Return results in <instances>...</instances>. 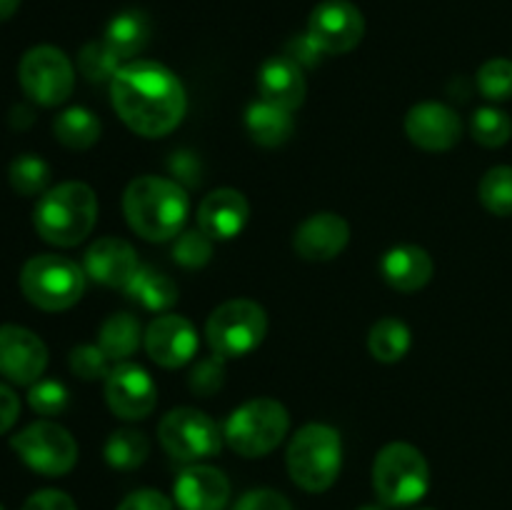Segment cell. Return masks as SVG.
<instances>
[{"instance_id":"1","label":"cell","mask_w":512,"mask_h":510,"mask_svg":"<svg viewBox=\"0 0 512 510\" xmlns=\"http://www.w3.org/2000/svg\"><path fill=\"white\" fill-rule=\"evenodd\" d=\"M115 113L143 138H165L183 120L188 98L178 75L155 60H133L110 83Z\"/></svg>"},{"instance_id":"2","label":"cell","mask_w":512,"mask_h":510,"mask_svg":"<svg viewBox=\"0 0 512 510\" xmlns=\"http://www.w3.org/2000/svg\"><path fill=\"white\" fill-rule=\"evenodd\" d=\"M123 213L130 228L150 243H165L183 233L190 213L188 193L173 178L140 175L123 193Z\"/></svg>"},{"instance_id":"3","label":"cell","mask_w":512,"mask_h":510,"mask_svg":"<svg viewBox=\"0 0 512 510\" xmlns=\"http://www.w3.org/2000/svg\"><path fill=\"white\" fill-rule=\"evenodd\" d=\"M98 220V198L88 183H60L45 190L35 205L33 223L40 238L58 248L83 243Z\"/></svg>"},{"instance_id":"4","label":"cell","mask_w":512,"mask_h":510,"mask_svg":"<svg viewBox=\"0 0 512 510\" xmlns=\"http://www.w3.org/2000/svg\"><path fill=\"white\" fill-rule=\"evenodd\" d=\"M343 465V440L325 423H308L288 445V473L308 493H323L338 480Z\"/></svg>"},{"instance_id":"5","label":"cell","mask_w":512,"mask_h":510,"mask_svg":"<svg viewBox=\"0 0 512 510\" xmlns=\"http://www.w3.org/2000/svg\"><path fill=\"white\" fill-rule=\"evenodd\" d=\"M373 488L388 508H405L425 498L430 468L425 455L410 443H390L375 455Z\"/></svg>"},{"instance_id":"6","label":"cell","mask_w":512,"mask_h":510,"mask_svg":"<svg viewBox=\"0 0 512 510\" xmlns=\"http://www.w3.org/2000/svg\"><path fill=\"white\" fill-rule=\"evenodd\" d=\"M85 270L63 255L43 253L30 258L20 270V290L40 310L60 313L83 298Z\"/></svg>"},{"instance_id":"7","label":"cell","mask_w":512,"mask_h":510,"mask_svg":"<svg viewBox=\"0 0 512 510\" xmlns=\"http://www.w3.org/2000/svg\"><path fill=\"white\" fill-rule=\"evenodd\" d=\"M290 415L273 398H255L228 415L223 438L243 458H263L273 453L288 435Z\"/></svg>"},{"instance_id":"8","label":"cell","mask_w":512,"mask_h":510,"mask_svg":"<svg viewBox=\"0 0 512 510\" xmlns=\"http://www.w3.org/2000/svg\"><path fill=\"white\" fill-rule=\"evenodd\" d=\"M268 333V315L255 300H228L210 313L205 335L215 355L230 360L253 353Z\"/></svg>"},{"instance_id":"9","label":"cell","mask_w":512,"mask_h":510,"mask_svg":"<svg viewBox=\"0 0 512 510\" xmlns=\"http://www.w3.org/2000/svg\"><path fill=\"white\" fill-rule=\"evenodd\" d=\"M158 440L165 453L183 463L213 458L223 448V430L208 413L198 408H175L163 415Z\"/></svg>"},{"instance_id":"10","label":"cell","mask_w":512,"mask_h":510,"mask_svg":"<svg viewBox=\"0 0 512 510\" xmlns=\"http://www.w3.org/2000/svg\"><path fill=\"white\" fill-rule=\"evenodd\" d=\"M10 445L30 470L48 475V478H60V475L70 473L78 463L75 438L63 425L50 423V420H38V423L23 428L18 435H13Z\"/></svg>"},{"instance_id":"11","label":"cell","mask_w":512,"mask_h":510,"mask_svg":"<svg viewBox=\"0 0 512 510\" xmlns=\"http://www.w3.org/2000/svg\"><path fill=\"white\" fill-rule=\"evenodd\" d=\"M18 78L20 88L30 100L45 105V108H53V105L65 103L73 93L75 70L63 50L53 48V45H38L23 55Z\"/></svg>"},{"instance_id":"12","label":"cell","mask_w":512,"mask_h":510,"mask_svg":"<svg viewBox=\"0 0 512 510\" xmlns=\"http://www.w3.org/2000/svg\"><path fill=\"white\" fill-rule=\"evenodd\" d=\"M308 35L325 55L350 53L365 35L363 13L350 0H325L310 13Z\"/></svg>"},{"instance_id":"13","label":"cell","mask_w":512,"mask_h":510,"mask_svg":"<svg viewBox=\"0 0 512 510\" xmlns=\"http://www.w3.org/2000/svg\"><path fill=\"white\" fill-rule=\"evenodd\" d=\"M105 400L118 418L143 420L158 405V388L145 368L118 363L105 378Z\"/></svg>"},{"instance_id":"14","label":"cell","mask_w":512,"mask_h":510,"mask_svg":"<svg viewBox=\"0 0 512 510\" xmlns=\"http://www.w3.org/2000/svg\"><path fill=\"white\" fill-rule=\"evenodd\" d=\"M48 368L43 340L20 325H0V375L15 385L38 383Z\"/></svg>"},{"instance_id":"15","label":"cell","mask_w":512,"mask_h":510,"mask_svg":"<svg viewBox=\"0 0 512 510\" xmlns=\"http://www.w3.org/2000/svg\"><path fill=\"white\" fill-rule=\"evenodd\" d=\"M405 133L410 143L428 153H445L458 145L463 135V123L458 113L445 103H418L405 115Z\"/></svg>"},{"instance_id":"16","label":"cell","mask_w":512,"mask_h":510,"mask_svg":"<svg viewBox=\"0 0 512 510\" xmlns=\"http://www.w3.org/2000/svg\"><path fill=\"white\" fill-rule=\"evenodd\" d=\"M145 350L163 368H183L198 353V333L183 315H158L145 330Z\"/></svg>"},{"instance_id":"17","label":"cell","mask_w":512,"mask_h":510,"mask_svg":"<svg viewBox=\"0 0 512 510\" xmlns=\"http://www.w3.org/2000/svg\"><path fill=\"white\" fill-rule=\"evenodd\" d=\"M83 270L95 283L125 290L140 270L138 253L123 238H98L85 253Z\"/></svg>"},{"instance_id":"18","label":"cell","mask_w":512,"mask_h":510,"mask_svg":"<svg viewBox=\"0 0 512 510\" xmlns=\"http://www.w3.org/2000/svg\"><path fill=\"white\" fill-rule=\"evenodd\" d=\"M350 240V225L338 213H315L295 230V253L310 263L338 258Z\"/></svg>"},{"instance_id":"19","label":"cell","mask_w":512,"mask_h":510,"mask_svg":"<svg viewBox=\"0 0 512 510\" xmlns=\"http://www.w3.org/2000/svg\"><path fill=\"white\" fill-rule=\"evenodd\" d=\"M173 495L180 510H223L230 500V480L213 465H188L175 478Z\"/></svg>"},{"instance_id":"20","label":"cell","mask_w":512,"mask_h":510,"mask_svg":"<svg viewBox=\"0 0 512 510\" xmlns=\"http://www.w3.org/2000/svg\"><path fill=\"white\" fill-rule=\"evenodd\" d=\"M250 205L235 188H218L203 198L198 208V228L213 240H233L248 223Z\"/></svg>"},{"instance_id":"21","label":"cell","mask_w":512,"mask_h":510,"mask_svg":"<svg viewBox=\"0 0 512 510\" xmlns=\"http://www.w3.org/2000/svg\"><path fill=\"white\" fill-rule=\"evenodd\" d=\"M258 88L265 103L293 113L295 108L303 105L308 85H305L303 68L298 63H293L288 55H275V58L265 60L260 68Z\"/></svg>"},{"instance_id":"22","label":"cell","mask_w":512,"mask_h":510,"mask_svg":"<svg viewBox=\"0 0 512 510\" xmlns=\"http://www.w3.org/2000/svg\"><path fill=\"white\" fill-rule=\"evenodd\" d=\"M433 258L420 245H395L380 258V275L390 288L400 293H415L433 278Z\"/></svg>"},{"instance_id":"23","label":"cell","mask_w":512,"mask_h":510,"mask_svg":"<svg viewBox=\"0 0 512 510\" xmlns=\"http://www.w3.org/2000/svg\"><path fill=\"white\" fill-rule=\"evenodd\" d=\"M245 128H248V135L258 145H263V148H278V145L288 143L295 123L288 110L260 100V103L250 105L248 113H245Z\"/></svg>"},{"instance_id":"24","label":"cell","mask_w":512,"mask_h":510,"mask_svg":"<svg viewBox=\"0 0 512 510\" xmlns=\"http://www.w3.org/2000/svg\"><path fill=\"white\" fill-rule=\"evenodd\" d=\"M150 40V20L140 10L118 13L105 28V43L118 53L120 60H130L145 50Z\"/></svg>"},{"instance_id":"25","label":"cell","mask_w":512,"mask_h":510,"mask_svg":"<svg viewBox=\"0 0 512 510\" xmlns=\"http://www.w3.org/2000/svg\"><path fill=\"white\" fill-rule=\"evenodd\" d=\"M125 293L133 300H138L143 308L155 310V313L170 310L178 303V285H175V280L170 275L160 273V270L148 268V265H140V270L130 280Z\"/></svg>"},{"instance_id":"26","label":"cell","mask_w":512,"mask_h":510,"mask_svg":"<svg viewBox=\"0 0 512 510\" xmlns=\"http://www.w3.org/2000/svg\"><path fill=\"white\" fill-rule=\"evenodd\" d=\"M53 133L58 138V143H63L70 150H88L98 143L100 138V120L93 110L88 108H75L63 110V113L55 118Z\"/></svg>"},{"instance_id":"27","label":"cell","mask_w":512,"mask_h":510,"mask_svg":"<svg viewBox=\"0 0 512 510\" xmlns=\"http://www.w3.org/2000/svg\"><path fill=\"white\" fill-rule=\"evenodd\" d=\"M140 320L130 313H115L100 325L98 345L110 360L125 363L140 345Z\"/></svg>"},{"instance_id":"28","label":"cell","mask_w":512,"mask_h":510,"mask_svg":"<svg viewBox=\"0 0 512 510\" xmlns=\"http://www.w3.org/2000/svg\"><path fill=\"white\" fill-rule=\"evenodd\" d=\"M410 343V328L398 318H380L378 323L370 328L368 348L370 355L380 363H398L408 355Z\"/></svg>"},{"instance_id":"29","label":"cell","mask_w":512,"mask_h":510,"mask_svg":"<svg viewBox=\"0 0 512 510\" xmlns=\"http://www.w3.org/2000/svg\"><path fill=\"white\" fill-rule=\"evenodd\" d=\"M150 443L140 430H115L105 443V460L115 470H135L148 460Z\"/></svg>"},{"instance_id":"30","label":"cell","mask_w":512,"mask_h":510,"mask_svg":"<svg viewBox=\"0 0 512 510\" xmlns=\"http://www.w3.org/2000/svg\"><path fill=\"white\" fill-rule=\"evenodd\" d=\"M8 183L18 195H43L50 183V165L33 153H23L10 163Z\"/></svg>"},{"instance_id":"31","label":"cell","mask_w":512,"mask_h":510,"mask_svg":"<svg viewBox=\"0 0 512 510\" xmlns=\"http://www.w3.org/2000/svg\"><path fill=\"white\" fill-rule=\"evenodd\" d=\"M480 203L485 205V210L500 218H508L512 215V168L510 165H498V168H490L483 175L478 185Z\"/></svg>"},{"instance_id":"32","label":"cell","mask_w":512,"mask_h":510,"mask_svg":"<svg viewBox=\"0 0 512 510\" xmlns=\"http://www.w3.org/2000/svg\"><path fill=\"white\" fill-rule=\"evenodd\" d=\"M78 68L90 83H113L115 73H118L123 65H120L118 53L110 48L105 40H93V43L85 45L78 55Z\"/></svg>"},{"instance_id":"33","label":"cell","mask_w":512,"mask_h":510,"mask_svg":"<svg viewBox=\"0 0 512 510\" xmlns=\"http://www.w3.org/2000/svg\"><path fill=\"white\" fill-rule=\"evenodd\" d=\"M470 133H473L475 143L485 145V148H500L510 140L512 135V120L508 113L500 108H480L473 113L470 120Z\"/></svg>"},{"instance_id":"34","label":"cell","mask_w":512,"mask_h":510,"mask_svg":"<svg viewBox=\"0 0 512 510\" xmlns=\"http://www.w3.org/2000/svg\"><path fill=\"white\" fill-rule=\"evenodd\" d=\"M478 88L488 100L512 98V60L493 58L478 70Z\"/></svg>"},{"instance_id":"35","label":"cell","mask_w":512,"mask_h":510,"mask_svg":"<svg viewBox=\"0 0 512 510\" xmlns=\"http://www.w3.org/2000/svg\"><path fill=\"white\" fill-rule=\"evenodd\" d=\"M210 255H213V238H208L200 228L180 233L173 245L175 263H180L183 268H203Z\"/></svg>"},{"instance_id":"36","label":"cell","mask_w":512,"mask_h":510,"mask_svg":"<svg viewBox=\"0 0 512 510\" xmlns=\"http://www.w3.org/2000/svg\"><path fill=\"white\" fill-rule=\"evenodd\" d=\"M28 403L38 415L53 418V415H60L68 408L70 393L58 380H38V383L30 385Z\"/></svg>"},{"instance_id":"37","label":"cell","mask_w":512,"mask_h":510,"mask_svg":"<svg viewBox=\"0 0 512 510\" xmlns=\"http://www.w3.org/2000/svg\"><path fill=\"white\" fill-rule=\"evenodd\" d=\"M188 383L195 395H200V398H213L225 385V358L213 353L208 358L198 360L195 368L190 370Z\"/></svg>"},{"instance_id":"38","label":"cell","mask_w":512,"mask_h":510,"mask_svg":"<svg viewBox=\"0 0 512 510\" xmlns=\"http://www.w3.org/2000/svg\"><path fill=\"white\" fill-rule=\"evenodd\" d=\"M108 355L103 353L100 345H78L70 353V370L78 375L80 380H98L108 378Z\"/></svg>"},{"instance_id":"39","label":"cell","mask_w":512,"mask_h":510,"mask_svg":"<svg viewBox=\"0 0 512 510\" xmlns=\"http://www.w3.org/2000/svg\"><path fill=\"white\" fill-rule=\"evenodd\" d=\"M168 170L175 183H180L183 188H198L203 180V165H200L198 155L190 150H175L168 160Z\"/></svg>"},{"instance_id":"40","label":"cell","mask_w":512,"mask_h":510,"mask_svg":"<svg viewBox=\"0 0 512 510\" xmlns=\"http://www.w3.org/2000/svg\"><path fill=\"white\" fill-rule=\"evenodd\" d=\"M233 510H293L290 500L283 493L270 488H258L245 493L243 498L235 503Z\"/></svg>"},{"instance_id":"41","label":"cell","mask_w":512,"mask_h":510,"mask_svg":"<svg viewBox=\"0 0 512 510\" xmlns=\"http://www.w3.org/2000/svg\"><path fill=\"white\" fill-rule=\"evenodd\" d=\"M285 55H288L293 63H298L300 68H315V65L323 60V50H320V45L315 43L313 38H310L308 33L305 35H298V38H293L288 43V50H285Z\"/></svg>"},{"instance_id":"42","label":"cell","mask_w":512,"mask_h":510,"mask_svg":"<svg viewBox=\"0 0 512 510\" xmlns=\"http://www.w3.org/2000/svg\"><path fill=\"white\" fill-rule=\"evenodd\" d=\"M118 510H175V508L163 493L145 488V490H135V493H130L128 498L118 505Z\"/></svg>"},{"instance_id":"43","label":"cell","mask_w":512,"mask_h":510,"mask_svg":"<svg viewBox=\"0 0 512 510\" xmlns=\"http://www.w3.org/2000/svg\"><path fill=\"white\" fill-rule=\"evenodd\" d=\"M23 510H78L73 498L63 490H38L25 500Z\"/></svg>"},{"instance_id":"44","label":"cell","mask_w":512,"mask_h":510,"mask_svg":"<svg viewBox=\"0 0 512 510\" xmlns=\"http://www.w3.org/2000/svg\"><path fill=\"white\" fill-rule=\"evenodd\" d=\"M20 415V400L8 385L0 383V435L8 433Z\"/></svg>"},{"instance_id":"45","label":"cell","mask_w":512,"mask_h":510,"mask_svg":"<svg viewBox=\"0 0 512 510\" xmlns=\"http://www.w3.org/2000/svg\"><path fill=\"white\" fill-rule=\"evenodd\" d=\"M20 0H0V20L13 18L15 10H18Z\"/></svg>"},{"instance_id":"46","label":"cell","mask_w":512,"mask_h":510,"mask_svg":"<svg viewBox=\"0 0 512 510\" xmlns=\"http://www.w3.org/2000/svg\"><path fill=\"white\" fill-rule=\"evenodd\" d=\"M360 510H388V505H365V508Z\"/></svg>"},{"instance_id":"47","label":"cell","mask_w":512,"mask_h":510,"mask_svg":"<svg viewBox=\"0 0 512 510\" xmlns=\"http://www.w3.org/2000/svg\"><path fill=\"white\" fill-rule=\"evenodd\" d=\"M0 510H3V505H0Z\"/></svg>"}]
</instances>
